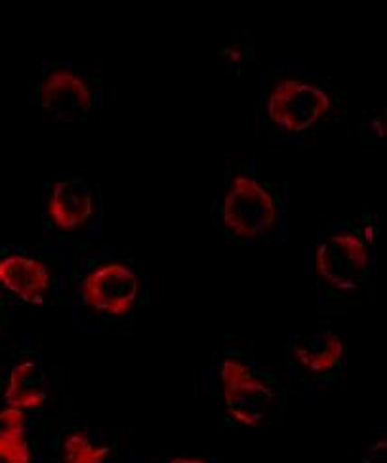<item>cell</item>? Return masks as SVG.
Listing matches in <instances>:
<instances>
[{
    "mask_svg": "<svg viewBox=\"0 0 387 463\" xmlns=\"http://www.w3.org/2000/svg\"><path fill=\"white\" fill-rule=\"evenodd\" d=\"M222 222L237 239L254 241L275 229L278 206L266 185L252 175L239 174L223 194Z\"/></svg>",
    "mask_w": 387,
    "mask_h": 463,
    "instance_id": "obj_1",
    "label": "cell"
},
{
    "mask_svg": "<svg viewBox=\"0 0 387 463\" xmlns=\"http://www.w3.org/2000/svg\"><path fill=\"white\" fill-rule=\"evenodd\" d=\"M220 383L230 420L252 430L266 423L275 406V391L249 364L235 357L225 359L220 366Z\"/></svg>",
    "mask_w": 387,
    "mask_h": 463,
    "instance_id": "obj_2",
    "label": "cell"
},
{
    "mask_svg": "<svg viewBox=\"0 0 387 463\" xmlns=\"http://www.w3.org/2000/svg\"><path fill=\"white\" fill-rule=\"evenodd\" d=\"M266 109L277 128L288 134H302L316 127L330 113L332 98L313 82L283 79L271 88Z\"/></svg>",
    "mask_w": 387,
    "mask_h": 463,
    "instance_id": "obj_3",
    "label": "cell"
},
{
    "mask_svg": "<svg viewBox=\"0 0 387 463\" xmlns=\"http://www.w3.org/2000/svg\"><path fill=\"white\" fill-rule=\"evenodd\" d=\"M142 292V282L130 265L105 261L88 271L80 280V298L86 307L99 315H128Z\"/></svg>",
    "mask_w": 387,
    "mask_h": 463,
    "instance_id": "obj_4",
    "label": "cell"
},
{
    "mask_svg": "<svg viewBox=\"0 0 387 463\" xmlns=\"http://www.w3.org/2000/svg\"><path fill=\"white\" fill-rule=\"evenodd\" d=\"M368 265H371V250L351 231L330 235L315 250L316 275L338 292H355L368 271Z\"/></svg>",
    "mask_w": 387,
    "mask_h": 463,
    "instance_id": "obj_5",
    "label": "cell"
},
{
    "mask_svg": "<svg viewBox=\"0 0 387 463\" xmlns=\"http://www.w3.org/2000/svg\"><path fill=\"white\" fill-rule=\"evenodd\" d=\"M41 107L54 120L75 122L90 111L94 94L84 77L71 69H54L41 82Z\"/></svg>",
    "mask_w": 387,
    "mask_h": 463,
    "instance_id": "obj_6",
    "label": "cell"
},
{
    "mask_svg": "<svg viewBox=\"0 0 387 463\" xmlns=\"http://www.w3.org/2000/svg\"><path fill=\"white\" fill-rule=\"evenodd\" d=\"M0 288L27 306H44L52 288V273L37 258L10 254L0 260Z\"/></svg>",
    "mask_w": 387,
    "mask_h": 463,
    "instance_id": "obj_7",
    "label": "cell"
},
{
    "mask_svg": "<svg viewBox=\"0 0 387 463\" xmlns=\"http://www.w3.org/2000/svg\"><path fill=\"white\" fill-rule=\"evenodd\" d=\"M46 212L50 222L61 231H77L92 220L96 201L90 189L79 182L60 180L50 189Z\"/></svg>",
    "mask_w": 387,
    "mask_h": 463,
    "instance_id": "obj_8",
    "label": "cell"
},
{
    "mask_svg": "<svg viewBox=\"0 0 387 463\" xmlns=\"http://www.w3.org/2000/svg\"><path fill=\"white\" fill-rule=\"evenodd\" d=\"M5 402L20 412L39 411L48 401V380L37 361L24 359L12 366L5 383Z\"/></svg>",
    "mask_w": 387,
    "mask_h": 463,
    "instance_id": "obj_9",
    "label": "cell"
},
{
    "mask_svg": "<svg viewBox=\"0 0 387 463\" xmlns=\"http://www.w3.org/2000/svg\"><path fill=\"white\" fill-rule=\"evenodd\" d=\"M345 354L342 337L334 332H315L292 345V357L309 373H326L336 368Z\"/></svg>",
    "mask_w": 387,
    "mask_h": 463,
    "instance_id": "obj_10",
    "label": "cell"
},
{
    "mask_svg": "<svg viewBox=\"0 0 387 463\" xmlns=\"http://www.w3.org/2000/svg\"><path fill=\"white\" fill-rule=\"evenodd\" d=\"M111 447L96 442L86 431H71L61 442L63 463H108Z\"/></svg>",
    "mask_w": 387,
    "mask_h": 463,
    "instance_id": "obj_11",
    "label": "cell"
},
{
    "mask_svg": "<svg viewBox=\"0 0 387 463\" xmlns=\"http://www.w3.org/2000/svg\"><path fill=\"white\" fill-rule=\"evenodd\" d=\"M25 437V412L15 408H0V447L6 442Z\"/></svg>",
    "mask_w": 387,
    "mask_h": 463,
    "instance_id": "obj_12",
    "label": "cell"
},
{
    "mask_svg": "<svg viewBox=\"0 0 387 463\" xmlns=\"http://www.w3.org/2000/svg\"><path fill=\"white\" fill-rule=\"evenodd\" d=\"M0 463H33V450L27 437L3 444L0 447Z\"/></svg>",
    "mask_w": 387,
    "mask_h": 463,
    "instance_id": "obj_13",
    "label": "cell"
},
{
    "mask_svg": "<svg viewBox=\"0 0 387 463\" xmlns=\"http://www.w3.org/2000/svg\"><path fill=\"white\" fill-rule=\"evenodd\" d=\"M361 463H387V440L378 439L368 444L363 452Z\"/></svg>",
    "mask_w": 387,
    "mask_h": 463,
    "instance_id": "obj_14",
    "label": "cell"
},
{
    "mask_svg": "<svg viewBox=\"0 0 387 463\" xmlns=\"http://www.w3.org/2000/svg\"><path fill=\"white\" fill-rule=\"evenodd\" d=\"M223 58H225V61L230 63V65H239V63H242V60H244V52H242L241 46L231 44V46H227V48L223 50Z\"/></svg>",
    "mask_w": 387,
    "mask_h": 463,
    "instance_id": "obj_15",
    "label": "cell"
},
{
    "mask_svg": "<svg viewBox=\"0 0 387 463\" xmlns=\"http://www.w3.org/2000/svg\"><path fill=\"white\" fill-rule=\"evenodd\" d=\"M368 130H371L376 137L383 139L387 136V122L383 118H373L368 122Z\"/></svg>",
    "mask_w": 387,
    "mask_h": 463,
    "instance_id": "obj_16",
    "label": "cell"
},
{
    "mask_svg": "<svg viewBox=\"0 0 387 463\" xmlns=\"http://www.w3.org/2000/svg\"><path fill=\"white\" fill-rule=\"evenodd\" d=\"M165 463H210L204 458H197V456H175Z\"/></svg>",
    "mask_w": 387,
    "mask_h": 463,
    "instance_id": "obj_17",
    "label": "cell"
},
{
    "mask_svg": "<svg viewBox=\"0 0 387 463\" xmlns=\"http://www.w3.org/2000/svg\"><path fill=\"white\" fill-rule=\"evenodd\" d=\"M373 241H374V227L368 225V227H364V244L371 246Z\"/></svg>",
    "mask_w": 387,
    "mask_h": 463,
    "instance_id": "obj_18",
    "label": "cell"
},
{
    "mask_svg": "<svg viewBox=\"0 0 387 463\" xmlns=\"http://www.w3.org/2000/svg\"><path fill=\"white\" fill-rule=\"evenodd\" d=\"M0 335H3V320H0Z\"/></svg>",
    "mask_w": 387,
    "mask_h": 463,
    "instance_id": "obj_19",
    "label": "cell"
}]
</instances>
